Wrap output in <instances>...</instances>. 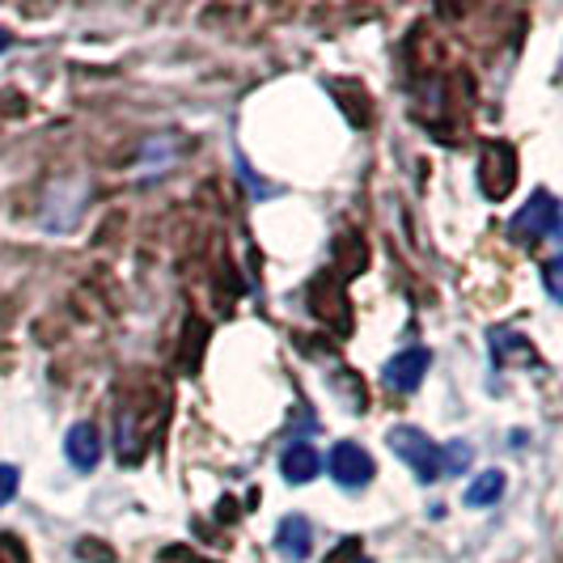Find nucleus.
I'll return each mask as SVG.
<instances>
[{"label":"nucleus","instance_id":"f257e3e1","mask_svg":"<svg viewBox=\"0 0 563 563\" xmlns=\"http://www.w3.org/2000/svg\"><path fill=\"white\" fill-rule=\"evenodd\" d=\"M390 450L416 471V479L420 483H437L441 479V445L428 437V432H420V428H411V423H398V428H390Z\"/></svg>","mask_w":563,"mask_h":563},{"label":"nucleus","instance_id":"f03ea898","mask_svg":"<svg viewBox=\"0 0 563 563\" xmlns=\"http://www.w3.org/2000/svg\"><path fill=\"white\" fill-rule=\"evenodd\" d=\"M327 471H331V479H335L339 487L356 492V487H368V483H373V457H368L361 445H352V441H335L331 453H327Z\"/></svg>","mask_w":563,"mask_h":563},{"label":"nucleus","instance_id":"7ed1b4c3","mask_svg":"<svg viewBox=\"0 0 563 563\" xmlns=\"http://www.w3.org/2000/svg\"><path fill=\"white\" fill-rule=\"evenodd\" d=\"M508 233H512L517 242H538V238H555V233H560V208H555L551 191H538L534 203H530V208H521V212L512 217Z\"/></svg>","mask_w":563,"mask_h":563},{"label":"nucleus","instance_id":"20e7f679","mask_svg":"<svg viewBox=\"0 0 563 563\" xmlns=\"http://www.w3.org/2000/svg\"><path fill=\"white\" fill-rule=\"evenodd\" d=\"M428 368H432V356L423 347H407V352H398L395 361L386 365V386L398 390V395H411V390H420Z\"/></svg>","mask_w":563,"mask_h":563},{"label":"nucleus","instance_id":"39448f33","mask_svg":"<svg viewBox=\"0 0 563 563\" xmlns=\"http://www.w3.org/2000/svg\"><path fill=\"white\" fill-rule=\"evenodd\" d=\"M64 453H68V462L77 471H93L102 462V437H98V428L93 423H73L68 437H64Z\"/></svg>","mask_w":563,"mask_h":563},{"label":"nucleus","instance_id":"423d86ee","mask_svg":"<svg viewBox=\"0 0 563 563\" xmlns=\"http://www.w3.org/2000/svg\"><path fill=\"white\" fill-rule=\"evenodd\" d=\"M280 471L288 483H310L318 479V471H322V457H318V450L313 445H306V441H297V445H288V450L280 453Z\"/></svg>","mask_w":563,"mask_h":563},{"label":"nucleus","instance_id":"0eeeda50","mask_svg":"<svg viewBox=\"0 0 563 563\" xmlns=\"http://www.w3.org/2000/svg\"><path fill=\"white\" fill-rule=\"evenodd\" d=\"M276 551L292 563L306 560L310 555V521L306 517H284L280 530H276Z\"/></svg>","mask_w":563,"mask_h":563},{"label":"nucleus","instance_id":"6e6552de","mask_svg":"<svg viewBox=\"0 0 563 563\" xmlns=\"http://www.w3.org/2000/svg\"><path fill=\"white\" fill-rule=\"evenodd\" d=\"M505 487H508L505 471H483L479 479H475L471 487H466V505H471V508L496 505V500L505 496Z\"/></svg>","mask_w":563,"mask_h":563},{"label":"nucleus","instance_id":"1a4fd4ad","mask_svg":"<svg viewBox=\"0 0 563 563\" xmlns=\"http://www.w3.org/2000/svg\"><path fill=\"white\" fill-rule=\"evenodd\" d=\"M471 457H475V450H471L466 441H450V445L441 450V475H462V471L471 466Z\"/></svg>","mask_w":563,"mask_h":563},{"label":"nucleus","instance_id":"9d476101","mask_svg":"<svg viewBox=\"0 0 563 563\" xmlns=\"http://www.w3.org/2000/svg\"><path fill=\"white\" fill-rule=\"evenodd\" d=\"M13 496H18V466L4 462V466H0V508L9 505Z\"/></svg>","mask_w":563,"mask_h":563},{"label":"nucleus","instance_id":"9b49d317","mask_svg":"<svg viewBox=\"0 0 563 563\" xmlns=\"http://www.w3.org/2000/svg\"><path fill=\"white\" fill-rule=\"evenodd\" d=\"M0 52H9V34H0Z\"/></svg>","mask_w":563,"mask_h":563}]
</instances>
